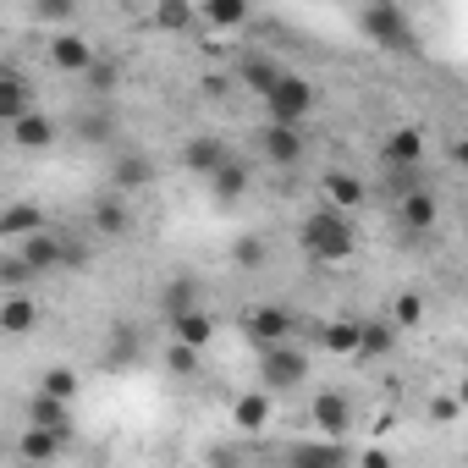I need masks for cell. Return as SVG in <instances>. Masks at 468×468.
Instances as JSON below:
<instances>
[{"label":"cell","mask_w":468,"mask_h":468,"mask_svg":"<svg viewBox=\"0 0 468 468\" xmlns=\"http://www.w3.org/2000/svg\"><path fill=\"white\" fill-rule=\"evenodd\" d=\"M231 260H238L243 271H260L271 254H265V238H238V249H231Z\"/></svg>","instance_id":"obj_38"},{"label":"cell","mask_w":468,"mask_h":468,"mask_svg":"<svg viewBox=\"0 0 468 468\" xmlns=\"http://www.w3.org/2000/svg\"><path fill=\"white\" fill-rule=\"evenodd\" d=\"M358 23H364V34H369L375 45H386V50H413V28H408V12L397 6V0H369Z\"/></svg>","instance_id":"obj_3"},{"label":"cell","mask_w":468,"mask_h":468,"mask_svg":"<svg viewBox=\"0 0 468 468\" xmlns=\"http://www.w3.org/2000/svg\"><path fill=\"white\" fill-rule=\"evenodd\" d=\"M39 226H45V204L12 198L6 209H0V243H17V238H28V231H39Z\"/></svg>","instance_id":"obj_11"},{"label":"cell","mask_w":468,"mask_h":468,"mask_svg":"<svg viewBox=\"0 0 468 468\" xmlns=\"http://www.w3.org/2000/svg\"><path fill=\"white\" fill-rule=\"evenodd\" d=\"M83 78H89L94 94H116V89H122V67H116V61H89Z\"/></svg>","instance_id":"obj_35"},{"label":"cell","mask_w":468,"mask_h":468,"mask_svg":"<svg viewBox=\"0 0 468 468\" xmlns=\"http://www.w3.org/2000/svg\"><path fill=\"white\" fill-rule=\"evenodd\" d=\"M282 72H287V67H276V61H271V56H249V61H243V72H238V78H243V83H249V89H254V94H265V89H271V83H276V78H282Z\"/></svg>","instance_id":"obj_30"},{"label":"cell","mask_w":468,"mask_h":468,"mask_svg":"<svg viewBox=\"0 0 468 468\" xmlns=\"http://www.w3.org/2000/svg\"><path fill=\"white\" fill-rule=\"evenodd\" d=\"M424 127H391L386 138H380V165H391V171H419L424 165Z\"/></svg>","instance_id":"obj_6"},{"label":"cell","mask_w":468,"mask_h":468,"mask_svg":"<svg viewBox=\"0 0 468 468\" xmlns=\"http://www.w3.org/2000/svg\"><path fill=\"white\" fill-rule=\"evenodd\" d=\"M50 61H56V72H89L94 50H89V39H78L72 28H61V34L50 39Z\"/></svg>","instance_id":"obj_19"},{"label":"cell","mask_w":468,"mask_h":468,"mask_svg":"<svg viewBox=\"0 0 468 468\" xmlns=\"http://www.w3.org/2000/svg\"><path fill=\"white\" fill-rule=\"evenodd\" d=\"M260 380L271 391H292L309 380V358L292 347V342H276V347H260Z\"/></svg>","instance_id":"obj_4"},{"label":"cell","mask_w":468,"mask_h":468,"mask_svg":"<svg viewBox=\"0 0 468 468\" xmlns=\"http://www.w3.org/2000/svg\"><path fill=\"white\" fill-rule=\"evenodd\" d=\"M419 320H424V292H413V287L397 292V303H391V325H397V331H413Z\"/></svg>","instance_id":"obj_31"},{"label":"cell","mask_w":468,"mask_h":468,"mask_svg":"<svg viewBox=\"0 0 468 468\" xmlns=\"http://www.w3.org/2000/svg\"><path fill=\"white\" fill-rule=\"evenodd\" d=\"M320 342H325V353H336V358H353V353H358V320H331Z\"/></svg>","instance_id":"obj_29"},{"label":"cell","mask_w":468,"mask_h":468,"mask_svg":"<svg viewBox=\"0 0 468 468\" xmlns=\"http://www.w3.org/2000/svg\"><path fill=\"white\" fill-rule=\"evenodd\" d=\"M165 364H171L176 375H198V347H187V342H171V347H165Z\"/></svg>","instance_id":"obj_40"},{"label":"cell","mask_w":468,"mask_h":468,"mask_svg":"<svg viewBox=\"0 0 468 468\" xmlns=\"http://www.w3.org/2000/svg\"><path fill=\"white\" fill-rule=\"evenodd\" d=\"M298 249H303L309 260H320V265H342V260H353L358 238H353L347 215H342L336 204H325V209H314V215L298 226Z\"/></svg>","instance_id":"obj_1"},{"label":"cell","mask_w":468,"mask_h":468,"mask_svg":"<svg viewBox=\"0 0 468 468\" xmlns=\"http://www.w3.org/2000/svg\"><path fill=\"white\" fill-rule=\"evenodd\" d=\"M78 12H83V0H34V17L39 23H56V28H72Z\"/></svg>","instance_id":"obj_32"},{"label":"cell","mask_w":468,"mask_h":468,"mask_svg":"<svg viewBox=\"0 0 468 468\" xmlns=\"http://www.w3.org/2000/svg\"><path fill=\"white\" fill-rule=\"evenodd\" d=\"M34 105V89H28V78H17V72H6L0 67V127H12L23 111Z\"/></svg>","instance_id":"obj_21"},{"label":"cell","mask_w":468,"mask_h":468,"mask_svg":"<svg viewBox=\"0 0 468 468\" xmlns=\"http://www.w3.org/2000/svg\"><path fill=\"white\" fill-rule=\"evenodd\" d=\"M34 325H39L34 292H6L0 298V336H34Z\"/></svg>","instance_id":"obj_10"},{"label":"cell","mask_w":468,"mask_h":468,"mask_svg":"<svg viewBox=\"0 0 468 468\" xmlns=\"http://www.w3.org/2000/svg\"><path fill=\"white\" fill-rule=\"evenodd\" d=\"M154 182V165H149V154H138V149H122L116 160H111V187L116 193H138V187H149Z\"/></svg>","instance_id":"obj_13"},{"label":"cell","mask_w":468,"mask_h":468,"mask_svg":"<svg viewBox=\"0 0 468 468\" xmlns=\"http://www.w3.org/2000/svg\"><path fill=\"white\" fill-rule=\"evenodd\" d=\"M249 17H254V0H204V6H198V23L220 28V34L249 28Z\"/></svg>","instance_id":"obj_14"},{"label":"cell","mask_w":468,"mask_h":468,"mask_svg":"<svg viewBox=\"0 0 468 468\" xmlns=\"http://www.w3.org/2000/svg\"><path fill=\"white\" fill-rule=\"evenodd\" d=\"M12 144H17V149H50V144H56V122L28 105V111L12 122Z\"/></svg>","instance_id":"obj_17"},{"label":"cell","mask_w":468,"mask_h":468,"mask_svg":"<svg viewBox=\"0 0 468 468\" xmlns=\"http://www.w3.org/2000/svg\"><path fill=\"white\" fill-rule=\"evenodd\" d=\"M67 441H72V435H61V430L28 424V430H23V441H17V452H23L28 463H50V457H61V452H67Z\"/></svg>","instance_id":"obj_20"},{"label":"cell","mask_w":468,"mask_h":468,"mask_svg":"<svg viewBox=\"0 0 468 468\" xmlns=\"http://www.w3.org/2000/svg\"><path fill=\"white\" fill-rule=\"evenodd\" d=\"M94 226L105 231V238H127V231H133V209L122 204V193L94 198Z\"/></svg>","instance_id":"obj_23"},{"label":"cell","mask_w":468,"mask_h":468,"mask_svg":"<svg viewBox=\"0 0 468 468\" xmlns=\"http://www.w3.org/2000/svg\"><path fill=\"white\" fill-rule=\"evenodd\" d=\"M292 331H298V314H292V309L260 303V309H249V314H243V336H249L254 347H276V342H292Z\"/></svg>","instance_id":"obj_5"},{"label":"cell","mask_w":468,"mask_h":468,"mask_svg":"<svg viewBox=\"0 0 468 468\" xmlns=\"http://www.w3.org/2000/svg\"><path fill=\"white\" fill-rule=\"evenodd\" d=\"M391 347H397V325L369 320V325H358V353H353V358H386Z\"/></svg>","instance_id":"obj_25"},{"label":"cell","mask_w":468,"mask_h":468,"mask_svg":"<svg viewBox=\"0 0 468 468\" xmlns=\"http://www.w3.org/2000/svg\"><path fill=\"white\" fill-rule=\"evenodd\" d=\"M457 413H463V408H457V397H435V408H430V419H435V424H452Z\"/></svg>","instance_id":"obj_42"},{"label":"cell","mask_w":468,"mask_h":468,"mask_svg":"<svg viewBox=\"0 0 468 468\" xmlns=\"http://www.w3.org/2000/svg\"><path fill=\"white\" fill-rule=\"evenodd\" d=\"M198 23V6H193V0H160V6H154V28L160 34H187Z\"/></svg>","instance_id":"obj_26"},{"label":"cell","mask_w":468,"mask_h":468,"mask_svg":"<svg viewBox=\"0 0 468 468\" xmlns=\"http://www.w3.org/2000/svg\"><path fill=\"white\" fill-rule=\"evenodd\" d=\"M309 419H314L320 435H336V441H342V435L353 430V402H347L342 391H320V397L309 402Z\"/></svg>","instance_id":"obj_9"},{"label":"cell","mask_w":468,"mask_h":468,"mask_svg":"<svg viewBox=\"0 0 468 468\" xmlns=\"http://www.w3.org/2000/svg\"><path fill=\"white\" fill-rule=\"evenodd\" d=\"M204 182H209V193H215L220 204H238V198L249 193L254 171H249V160H243V154H226V160H220V165H215V171H209Z\"/></svg>","instance_id":"obj_8"},{"label":"cell","mask_w":468,"mask_h":468,"mask_svg":"<svg viewBox=\"0 0 468 468\" xmlns=\"http://www.w3.org/2000/svg\"><path fill=\"white\" fill-rule=\"evenodd\" d=\"M39 391H50V397H67V402H78V375H72L67 364H56V369H45V375H39Z\"/></svg>","instance_id":"obj_34"},{"label":"cell","mask_w":468,"mask_h":468,"mask_svg":"<svg viewBox=\"0 0 468 468\" xmlns=\"http://www.w3.org/2000/svg\"><path fill=\"white\" fill-rule=\"evenodd\" d=\"M94 254L83 249V243H72V238H61V271H83Z\"/></svg>","instance_id":"obj_41"},{"label":"cell","mask_w":468,"mask_h":468,"mask_svg":"<svg viewBox=\"0 0 468 468\" xmlns=\"http://www.w3.org/2000/svg\"><path fill=\"white\" fill-rule=\"evenodd\" d=\"M260 149H265V160H271L276 171H298V165H303V154H309L303 133H298V127H287V122H271V127H265V138H260Z\"/></svg>","instance_id":"obj_7"},{"label":"cell","mask_w":468,"mask_h":468,"mask_svg":"<svg viewBox=\"0 0 468 468\" xmlns=\"http://www.w3.org/2000/svg\"><path fill=\"white\" fill-rule=\"evenodd\" d=\"M397 215H402V226H408V231H430V226L441 220V198H435L430 187H408V193H402V204H397Z\"/></svg>","instance_id":"obj_15"},{"label":"cell","mask_w":468,"mask_h":468,"mask_svg":"<svg viewBox=\"0 0 468 468\" xmlns=\"http://www.w3.org/2000/svg\"><path fill=\"white\" fill-rule=\"evenodd\" d=\"M325 198H331L336 209H358V204H364V182H358L353 171H325Z\"/></svg>","instance_id":"obj_27"},{"label":"cell","mask_w":468,"mask_h":468,"mask_svg":"<svg viewBox=\"0 0 468 468\" xmlns=\"http://www.w3.org/2000/svg\"><path fill=\"white\" fill-rule=\"evenodd\" d=\"M165 325H171V342H187V347H198V353L215 342V320H209L198 303H193V309H182V314H171Z\"/></svg>","instance_id":"obj_16"},{"label":"cell","mask_w":468,"mask_h":468,"mask_svg":"<svg viewBox=\"0 0 468 468\" xmlns=\"http://www.w3.org/2000/svg\"><path fill=\"white\" fill-rule=\"evenodd\" d=\"M260 100H265V116H271V122L298 127V122L314 111V83H309V78H298V72H282Z\"/></svg>","instance_id":"obj_2"},{"label":"cell","mask_w":468,"mask_h":468,"mask_svg":"<svg viewBox=\"0 0 468 468\" xmlns=\"http://www.w3.org/2000/svg\"><path fill=\"white\" fill-rule=\"evenodd\" d=\"M12 249H17L39 276H45V271H61V238H56L50 226H39V231H28V238H17Z\"/></svg>","instance_id":"obj_12"},{"label":"cell","mask_w":468,"mask_h":468,"mask_svg":"<svg viewBox=\"0 0 468 468\" xmlns=\"http://www.w3.org/2000/svg\"><path fill=\"white\" fill-rule=\"evenodd\" d=\"M133 358H138V331H133V325H116V331H111V364L127 369Z\"/></svg>","instance_id":"obj_36"},{"label":"cell","mask_w":468,"mask_h":468,"mask_svg":"<svg viewBox=\"0 0 468 468\" xmlns=\"http://www.w3.org/2000/svg\"><path fill=\"white\" fill-rule=\"evenodd\" d=\"M231 424H243L249 435H254V430H265V424H271V397H265V391L238 397V408H231Z\"/></svg>","instance_id":"obj_28"},{"label":"cell","mask_w":468,"mask_h":468,"mask_svg":"<svg viewBox=\"0 0 468 468\" xmlns=\"http://www.w3.org/2000/svg\"><path fill=\"white\" fill-rule=\"evenodd\" d=\"M226 154H231V149H226L220 138H187V144H182V165H187L193 176H209Z\"/></svg>","instance_id":"obj_22"},{"label":"cell","mask_w":468,"mask_h":468,"mask_svg":"<svg viewBox=\"0 0 468 468\" xmlns=\"http://www.w3.org/2000/svg\"><path fill=\"white\" fill-rule=\"evenodd\" d=\"M39 282V271L17 254V249H6V254H0V292H28Z\"/></svg>","instance_id":"obj_24"},{"label":"cell","mask_w":468,"mask_h":468,"mask_svg":"<svg viewBox=\"0 0 468 468\" xmlns=\"http://www.w3.org/2000/svg\"><path fill=\"white\" fill-rule=\"evenodd\" d=\"M28 424H45V430L72 435V402L67 397H50V391H34L28 397Z\"/></svg>","instance_id":"obj_18"},{"label":"cell","mask_w":468,"mask_h":468,"mask_svg":"<svg viewBox=\"0 0 468 468\" xmlns=\"http://www.w3.org/2000/svg\"><path fill=\"white\" fill-rule=\"evenodd\" d=\"M193 292H198V287H193V282H187V276H176V282H171V287H165V292H160V314H165V320H171V314H182V309H193V303H198V298H193Z\"/></svg>","instance_id":"obj_33"},{"label":"cell","mask_w":468,"mask_h":468,"mask_svg":"<svg viewBox=\"0 0 468 468\" xmlns=\"http://www.w3.org/2000/svg\"><path fill=\"white\" fill-rule=\"evenodd\" d=\"M347 452H342V441L331 435L325 446H292V463H342Z\"/></svg>","instance_id":"obj_37"},{"label":"cell","mask_w":468,"mask_h":468,"mask_svg":"<svg viewBox=\"0 0 468 468\" xmlns=\"http://www.w3.org/2000/svg\"><path fill=\"white\" fill-rule=\"evenodd\" d=\"M78 133H83L89 144H111V138H116V116H105V111H94V116H89V122H83Z\"/></svg>","instance_id":"obj_39"}]
</instances>
